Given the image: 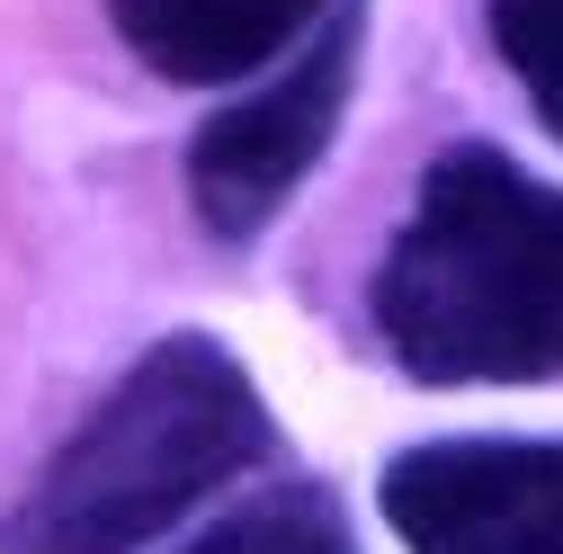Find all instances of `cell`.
<instances>
[{
	"instance_id": "cell-1",
	"label": "cell",
	"mask_w": 563,
	"mask_h": 554,
	"mask_svg": "<svg viewBox=\"0 0 563 554\" xmlns=\"http://www.w3.org/2000/svg\"><path fill=\"white\" fill-rule=\"evenodd\" d=\"M367 322L411 385H563V188L501 144H448L376 259Z\"/></svg>"
},
{
	"instance_id": "cell-2",
	"label": "cell",
	"mask_w": 563,
	"mask_h": 554,
	"mask_svg": "<svg viewBox=\"0 0 563 554\" xmlns=\"http://www.w3.org/2000/svg\"><path fill=\"white\" fill-rule=\"evenodd\" d=\"M268 456L277 421L233 340L170 331L63 430L0 519V554H144Z\"/></svg>"
},
{
	"instance_id": "cell-3",
	"label": "cell",
	"mask_w": 563,
	"mask_h": 554,
	"mask_svg": "<svg viewBox=\"0 0 563 554\" xmlns=\"http://www.w3.org/2000/svg\"><path fill=\"white\" fill-rule=\"evenodd\" d=\"M358 54H367V0H340V10L277 63L268 81H251L233 108H216L188 134V215L206 242H260L287 197L313 179V162L331 153V134L349 117V90H358Z\"/></svg>"
},
{
	"instance_id": "cell-4",
	"label": "cell",
	"mask_w": 563,
	"mask_h": 554,
	"mask_svg": "<svg viewBox=\"0 0 563 554\" xmlns=\"http://www.w3.org/2000/svg\"><path fill=\"white\" fill-rule=\"evenodd\" d=\"M376 510L402 554H563V439H420Z\"/></svg>"
},
{
	"instance_id": "cell-5",
	"label": "cell",
	"mask_w": 563,
	"mask_h": 554,
	"mask_svg": "<svg viewBox=\"0 0 563 554\" xmlns=\"http://www.w3.org/2000/svg\"><path fill=\"white\" fill-rule=\"evenodd\" d=\"M331 10L340 0H108V27L153 81L216 90L287 63Z\"/></svg>"
},
{
	"instance_id": "cell-6",
	"label": "cell",
	"mask_w": 563,
	"mask_h": 554,
	"mask_svg": "<svg viewBox=\"0 0 563 554\" xmlns=\"http://www.w3.org/2000/svg\"><path fill=\"white\" fill-rule=\"evenodd\" d=\"M179 554H358V536H349V510L322 483H277V492L242 501Z\"/></svg>"
},
{
	"instance_id": "cell-7",
	"label": "cell",
	"mask_w": 563,
	"mask_h": 554,
	"mask_svg": "<svg viewBox=\"0 0 563 554\" xmlns=\"http://www.w3.org/2000/svg\"><path fill=\"white\" fill-rule=\"evenodd\" d=\"M492 45H501L537 125L563 144V0H492Z\"/></svg>"
}]
</instances>
